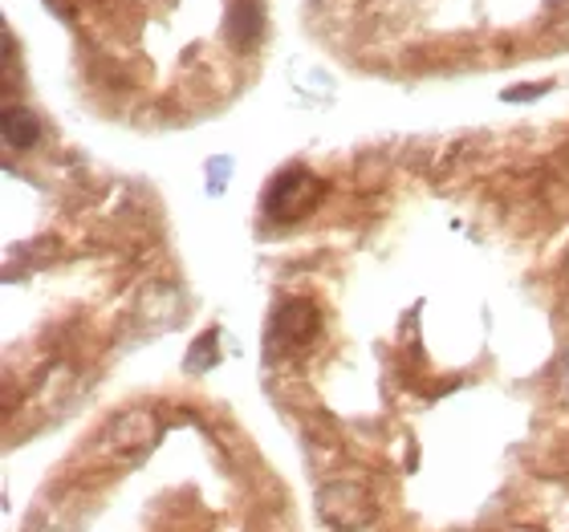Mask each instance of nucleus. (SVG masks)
Instances as JSON below:
<instances>
[{
    "label": "nucleus",
    "mask_w": 569,
    "mask_h": 532,
    "mask_svg": "<svg viewBox=\"0 0 569 532\" xmlns=\"http://www.w3.org/2000/svg\"><path fill=\"white\" fill-rule=\"evenodd\" d=\"M277 329L289 346H309L318 333V305L314 301H285L277 309Z\"/></svg>",
    "instance_id": "20e7f679"
},
{
    "label": "nucleus",
    "mask_w": 569,
    "mask_h": 532,
    "mask_svg": "<svg viewBox=\"0 0 569 532\" xmlns=\"http://www.w3.org/2000/svg\"><path fill=\"white\" fill-rule=\"evenodd\" d=\"M318 508L326 524L342 532H354L362 524L375 520V496L362 488V484H350V479H333L318 491Z\"/></svg>",
    "instance_id": "f03ea898"
},
{
    "label": "nucleus",
    "mask_w": 569,
    "mask_h": 532,
    "mask_svg": "<svg viewBox=\"0 0 569 532\" xmlns=\"http://www.w3.org/2000/svg\"><path fill=\"white\" fill-rule=\"evenodd\" d=\"M321 200V179L306 167H289L281 171L269 192H264V212L273 219H301L306 212H314V204Z\"/></svg>",
    "instance_id": "f257e3e1"
},
{
    "label": "nucleus",
    "mask_w": 569,
    "mask_h": 532,
    "mask_svg": "<svg viewBox=\"0 0 569 532\" xmlns=\"http://www.w3.org/2000/svg\"><path fill=\"white\" fill-rule=\"evenodd\" d=\"M155 431H159V427H155L151 410H130V415L114 419V423L102 431V448L123 451V455H135V451H143L147 443H151Z\"/></svg>",
    "instance_id": "7ed1b4c3"
},
{
    "label": "nucleus",
    "mask_w": 569,
    "mask_h": 532,
    "mask_svg": "<svg viewBox=\"0 0 569 532\" xmlns=\"http://www.w3.org/2000/svg\"><path fill=\"white\" fill-rule=\"evenodd\" d=\"M257 33H261V4L257 0H237L228 9V37H232V45H252Z\"/></svg>",
    "instance_id": "423d86ee"
},
{
    "label": "nucleus",
    "mask_w": 569,
    "mask_h": 532,
    "mask_svg": "<svg viewBox=\"0 0 569 532\" xmlns=\"http://www.w3.org/2000/svg\"><path fill=\"white\" fill-rule=\"evenodd\" d=\"M0 131H4V143H9L13 150L37 147V138H42V123H37V114H33V110H25V106H9V110H4Z\"/></svg>",
    "instance_id": "39448f33"
},
{
    "label": "nucleus",
    "mask_w": 569,
    "mask_h": 532,
    "mask_svg": "<svg viewBox=\"0 0 569 532\" xmlns=\"http://www.w3.org/2000/svg\"><path fill=\"white\" fill-rule=\"evenodd\" d=\"M212 341H216V333H204V338H200L195 354L187 358V366H192V370H208L212 366Z\"/></svg>",
    "instance_id": "0eeeda50"
}]
</instances>
